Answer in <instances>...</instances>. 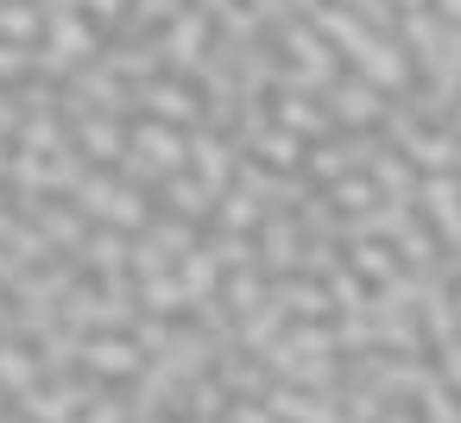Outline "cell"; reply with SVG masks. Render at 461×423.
I'll use <instances>...</instances> for the list:
<instances>
[{"label":"cell","instance_id":"cell-1","mask_svg":"<svg viewBox=\"0 0 461 423\" xmlns=\"http://www.w3.org/2000/svg\"><path fill=\"white\" fill-rule=\"evenodd\" d=\"M77 209L95 215V221H108L114 234L146 228V196H140L133 184H121V177H83V184H77Z\"/></svg>","mask_w":461,"mask_h":423},{"label":"cell","instance_id":"cell-2","mask_svg":"<svg viewBox=\"0 0 461 423\" xmlns=\"http://www.w3.org/2000/svg\"><path fill=\"white\" fill-rule=\"evenodd\" d=\"M184 253H196V228L171 215V221H152L127 259H133V272H140V278H165V272H177V259H184Z\"/></svg>","mask_w":461,"mask_h":423},{"label":"cell","instance_id":"cell-3","mask_svg":"<svg viewBox=\"0 0 461 423\" xmlns=\"http://www.w3.org/2000/svg\"><path fill=\"white\" fill-rule=\"evenodd\" d=\"M95 398H102L95 385H32V392H20V410L32 423H77Z\"/></svg>","mask_w":461,"mask_h":423},{"label":"cell","instance_id":"cell-4","mask_svg":"<svg viewBox=\"0 0 461 423\" xmlns=\"http://www.w3.org/2000/svg\"><path fill=\"white\" fill-rule=\"evenodd\" d=\"M411 202L436 221V247H461V184H455V171L423 177V190H417Z\"/></svg>","mask_w":461,"mask_h":423},{"label":"cell","instance_id":"cell-5","mask_svg":"<svg viewBox=\"0 0 461 423\" xmlns=\"http://www.w3.org/2000/svg\"><path fill=\"white\" fill-rule=\"evenodd\" d=\"M83 366L95 379H133V373H146V354L133 347V335H89L83 341Z\"/></svg>","mask_w":461,"mask_h":423},{"label":"cell","instance_id":"cell-6","mask_svg":"<svg viewBox=\"0 0 461 423\" xmlns=\"http://www.w3.org/2000/svg\"><path fill=\"white\" fill-rule=\"evenodd\" d=\"M184 158L196 165V184H203L209 196H221V190H228V177H234V146H228V140L196 133V140H184Z\"/></svg>","mask_w":461,"mask_h":423},{"label":"cell","instance_id":"cell-7","mask_svg":"<svg viewBox=\"0 0 461 423\" xmlns=\"http://www.w3.org/2000/svg\"><path fill=\"white\" fill-rule=\"evenodd\" d=\"M385 108L392 102L366 83H335L329 89V121H341V127H373V121H385Z\"/></svg>","mask_w":461,"mask_h":423},{"label":"cell","instance_id":"cell-8","mask_svg":"<svg viewBox=\"0 0 461 423\" xmlns=\"http://www.w3.org/2000/svg\"><path fill=\"white\" fill-rule=\"evenodd\" d=\"M140 108H146V121H158V127L196 121V114H203V108L190 102V89H184V83H165V76H152V83L140 89Z\"/></svg>","mask_w":461,"mask_h":423},{"label":"cell","instance_id":"cell-9","mask_svg":"<svg viewBox=\"0 0 461 423\" xmlns=\"http://www.w3.org/2000/svg\"><path fill=\"white\" fill-rule=\"evenodd\" d=\"M77 140H83V152H89L95 165H121V158H127V127L108 121V114H83V121H77Z\"/></svg>","mask_w":461,"mask_h":423},{"label":"cell","instance_id":"cell-10","mask_svg":"<svg viewBox=\"0 0 461 423\" xmlns=\"http://www.w3.org/2000/svg\"><path fill=\"white\" fill-rule=\"evenodd\" d=\"M266 410H272L278 423H341V417H335V398H316V392H297V385H278Z\"/></svg>","mask_w":461,"mask_h":423},{"label":"cell","instance_id":"cell-11","mask_svg":"<svg viewBox=\"0 0 461 423\" xmlns=\"http://www.w3.org/2000/svg\"><path fill=\"white\" fill-rule=\"evenodd\" d=\"M247 146H253L272 171H297V165H303V140H297V133H285V127H259Z\"/></svg>","mask_w":461,"mask_h":423},{"label":"cell","instance_id":"cell-12","mask_svg":"<svg viewBox=\"0 0 461 423\" xmlns=\"http://www.w3.org/2000/svg\"><path fill=\"white\" fill-rule=\"evenodd\" d=\"M348 272H354L360 284H366V278H373V284H392V278H398V253H385V247H354V253H348Z\"/></svg>","mask_w":461,"mask_h":423},{"label":"cell","instance_id":"cell-13","mask_svg":"<svg viewBox=\"0 0 461 423\" xmlns=\"http://www.w3.org/2000/svg\"><path fill=\"white\" fill-rule=\"evenodd\" d=\"M171 215L177 221H196V215H215V196L196 184V177H171Z\"/></svg>","mask_w":461,"mask_h":423},{"label":"cell","instance_id":"cell-14","mask_svg":"<svg viewBox=\"0 0 461 423\" xmlns=\"http://www.w3.org/2000/svg\"><path fill=\"white\" fill-rule=\"evenodd\" d=\"M83 266H95V272H121V266H127V234H114V228L89 234V253H83Z\"/></svg>","mask_w":461,"mask_h":423},{"label":"cell","instance_id":"cell-15","mask_svg":"<svg viewBox=\"0 0 461 423\" xmlns=\"http://www.w3.org/2000/svg\"><path fill=\"white\" fill-rule=\"evenodd\" d=\"M0 385L32 392V385H39V360H32V354H20V347H0Z\"/></svg>","mask_w":461,"mask_h":423},{"label":"cell","instance_id":"cell-16","mask_svg":"<svg viewBox=\"0 0 461 423\" xmlns=\"http://www.w3.org/2000/svg\"><path fill=\"white\" fill-rule=\"evenodd\" d=\"M0 32H7L14 45H26V39L45 32V14H39V7H0Z\"/></svg>","mask_w":461,"mask_h":423},{"label":"cell","instance_id":"cell-17","mask_svg":"<svg viewBox=\"0 0 461 423\" xmlns=\"http://www.w3.org/2000/svg\"><path fill=\"white\" fill-rule=\"evenodd\" d=\"M278 121H285V127H303V133H322V127H329V108H310V102H291V95H285V102H278Z\"/></svg>","mask_w":461,"mask_h":423},{"label":"cell","instance_id":"cell-18","mask_svg":"<svg viewBox=\"0 0 461 423\" xmlns=\"http://www.w3.org/2000/svg\"><path fill=\"white\" fill-rule=\"evenodd\" d=\"M373 202H379V190H373L366 177H341L335 196H329V209H373Z\"/></svg>","mask_w":461,"mask_h":423},{"label":"cell","instance_id":"cell-19","mask_svg":"<svg viewBox=\"0 0 461 423\" xmlns=\"http://www.w3.org/2000/svg\"><path fill=\"white\" fill-rule=\"evenodd\" d=\"M77 423H127V404H121V398H95Z\"/></svg>","mask_w":461,"mask_h":423},{"label":"cell","instance_id":"cell-20","mask_svg":"<svg viewBox=\"0 0 461 423\" xmlns=\"http://www.w3.org/2000/svg\"><path fill=\"white\" fill-rule=\"evenodd\" d=\"M228 423H278V417H272V410H259V404H234V410H228Z\"/></svg>","mask_w":461,"mask_h":423},{"label":"cell","instance_id":"cell-21","mask_svg":"<svg viewBox=\"0 0 461 423\" xmlns=\"http://www.w3.org/2000/svg\"><path fill=\"white\" fill-rule=\"evenodd\" d=\"M89 7H95V14H121V7H127V0H89Z\"/></svg>","mask_w":461,"mask_h":423},{"label":"cell","instance_id":"cell-22","mask_svg":"<svg viewBox=\"0 0 461 423\" xmlns=\"http://www.w3.org/2000/svg\"><path fill=\"white\" fill-rule=\"evenodd\" d=\"M379 423H417V417H411V410H385Z\"/></svg>","mask_w":461,"mask_h":423}]
</instances>
